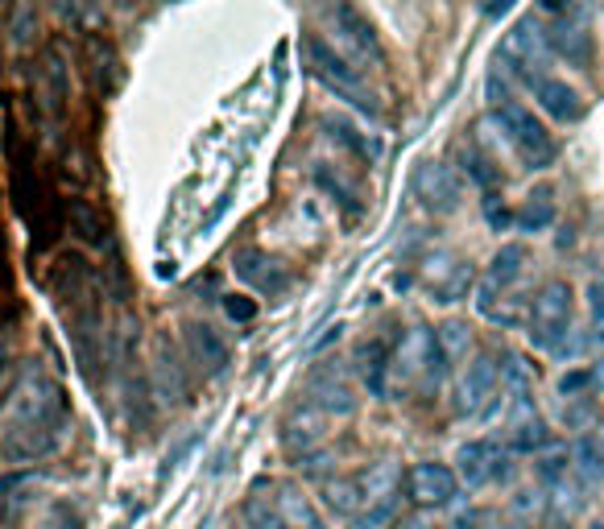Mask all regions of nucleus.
I'll return each instance as SVG.
<instances>
[{
  "mask_svg": "<svg viewBox=\"0 0 604 529\" xmlns=\"http://www.w3.org/2000/svg\"><path fill=\"white\" fill-rule=\"evenodd\" d=\"M67 426H71V409H67V397H63V385L51 381V376H30V385L21 389L18 409H13V430H9V442H4V455H51L67 435Z\"/></svg>",
  "mask_w": 604,
  "mask_h": 529,
  "instance_id": "1",
  "label": "nucleus"
},
{
  "mask_svg": "<svg viewBox=\"0 0 604 529\" xmlns=\"http://www.w3.org/2000/svg\"><path fill=\"white\" fill-rule=\"evenodd\" d=\"M299 54H302V67L311 71V79H320L323 88L332 91L336 100L344 104H353L356 112H365L369 121H381V104H377V95L369 91V83L360 79L356 67H348V58L336 54L320 34H306L299 42Z\"/></svg>",
  "mask_w": 604,
  "mask_h": 529,
  "instance_id": "2",
  "label": "nucleus"
},
{
  "mask_svg": "<svg viewBox=\"0 0 604 529\" xmlns=\"http://www.w3.org/2000/svg\"><path fill=\"white\" fill-rule=\"evenodd\" d=\"M571 285L568 282H547L538 294H534L530 306V323H526V336L538 352L547 356H563L571 339Z\"/></svg>",
  "mask_w": 604,
  "mask_h": 529,
  "instance_id": "3",
  "label": "nucleus"
},
{
  "mask_svg": "<svg viewBox=\"0 0 604 529\" xmlns=\"http://www.w3.org/2000/svg\"><path fill=\"white\" fill-rule=\"evenodd\" d=\"M493 121L505 133V142L514 145L517 158L526 161V170H551L555 161H559V142L547 133V124L534 121L530 108L510 100V104L493 108Z\"/></svg>",
  "mask_w": 604,
  "mask_h": 529,
  "instance_id": "4",
  "label": "nucleus"
},
{
  "mask_svg": "<svg viewBox=\"0 0 604 529\" xmlns=\"http://www.w3.org/2000/svg\"><path fill=\"white\" fill-rule=\"evenodd\" d=\"M360 484V513H356V529H381L390 521L393 513H398V472H393V463H377L369 472H360L356 476Z\"/></svg>",
  "mask_w": 604,
  "mask_h": 529,
  "instance_id": "5",
  "label": "nucleus"
},
{
  "mask_svg": "<svg viewBox=\"0 0 604 529\" xmlns=\"http://www.w3.org/2000/svg\"><path fill=\"white\" fill-rule=\"evenodd\" d=\"M497 393H501L497 360L489 352L477 356V360L460 372V381H456V414H460V418H484V414L501 402Z\"/></svg>",
  "mask_w": 604,
  "mask_h": 529,
  "instance_id": "6",
  "label": "nucleus"
},
{
  "mask_svg": "<svg viewBox=\"0 0 604 529\" xmlns=\"http://www.w3.org/2000/svg\"><path fill=\"white\" fill-rule=\"evenodd\" d=\"M510 476V451L497 439H472L456 451V480L468 488H489Z\"/></svg>",
  "mask_w": 604,
  "mask_h": 529,
  "instance_id": "7",
  "label": "nucleus"
},
{
  "mask_svg": "<svg viewBox=\"0 0 604 529\" xmlns=\"http://www.w3.org/2000/svg\"><path fill=\"white\" fill-rule=\"evenodd\" d=\"M526 261H530V248L526 245H501L497 252H493V261H489V273H484V282H480L477 290V311L484 318L497 311V299L501 302H514L505 299L510 290H514V282L526 273Z\"/></svg>",
  "mask_w": 604,
  "mask_h": 529,
  "instance_id": "8",
  "label": "nucleus"
},
{
  "mask_svg": "<svg viewBox=\"0 0 604 529\" xmlns=\"http://www.w3.org/2000/svg\"><path fill=\"white\" fill-rule=\"evenodd\" d=\"M406 493L410 500L423 505V509H444V505H451L456 493H460L456 468H451V463H435V459L414 463L406 472Z\"/></svg>",
  "mask_w": 604,
  "mask_h": 529,
  "instance_id": "9",
  "label": "nucleus"
},
{
  "mask_svg": "<svg viewBox=\"0 0 604 529\" xmlns=\"http://www.w3.org/2000/svg\"><path fill=\"white\" fill-rule=\"evenodd\" d=\"M410 191L435 215H447L460 207V178L451 175V166H444V161H423L414 170V178H410Z\"/></svg>",
  "mask_w": 604,
  "mask_h": 529,
  "instance_id": "10",
  "label": "nucleus"
},
{
  "mask_svg": "<svg viewBox=\"0 0 604 529\" xmlns=\"http://www.w3.org/2000/svg\"><path fill=\"white\" fill-rule=\"evenodd\" d=\"M551 442V430L538 418L530 393H510V426H505V451H543Z\"/></svg>",
  "mask_w": 604,
  "mask_h": 529,
  "instance_id": "11",
  "label": "nucleus"
},
{
  "mask_svg": "<svg viewBox=\"0 0 604 529\" xmlns=\"http://www.w3.org/2000/svg\"><path fill=\"white\" fill-rule=\"evenodd\" d=\"M547 46H551V54L568 58V67L588 71V67H592V34H588L584 25V9L559 13V21L547 30Z\"/></svg>",
  "mask_w": 604,
  "mask_h": 529,
  "instance_id": "12",
  "label": "nucleus"
},
{
  "mask_svg": "<svg viewBox=\"0 0 604 529\" xmlns=\"http://www.w3.org/2000/svg\"><path fill=\"white\" fill-rule=\"evenodd\" d=\"M526 88L534 91V100H538V108L551 116V121L559 124H575L580 116H584V100H580V91L568 88L563 79H555V75H530L526 79Z\"/></svg>",
  "mask_w": 604,
  "mask_h": 529,
  "instance_id": "13",
  "label": "nucleus"
},
{
  "mask_svg": "<svg viewBox=\"0 0 604 529\" xmlns=\"http://www.w3.org/2000/svg\"><path fill=\"white\" fill-rule=\"evenodd\" d=\"M232 269H236L241 282L253 285V290H261V294H269V299H278V294L290 290V273H286L273 257L257 252V248H241V252L232 257Z\"/></svg>",
  "mask_w": 604,
  "mask_h": 529,
  "instance_id": "14",
  "label": "nucleus"
},
{
  "mask_svg": "<svg viewBox=\"0 0 604 529\" xmlns=\"http://www.w3.org/2000/svg\"><path fill=\"white\" fill-rule=\"evenodd\" d=\"M306 402L315 409H323V414H336V418H348L356 409L353 389L336 372V364H323V369H315L306 376Z\"/></svg>",
  "mask_w": 604,
  "mask_h": 529,
  "instance_id": "15",
  "label": "nucleus"
},
{
  "mask_svg": "<svg viewBox=\"0 0 604 529\" xmlns=\"http://www.w3.org/2000/svg\"><path fill=\"white\" fill-rule=\"evenodd\" d=\"M154 389H158L161 402H170V406H182L191 397V376L182 369L178 352L170 348V339H161L158 352H154Z\"/></svg>",
  "mask_w": 604,
  "mask_h": 529,
  "instance_id": "16",
  "label": "nucleus"
},
{
  "mask_svg": "<svg viewBox=\"0 0 604 529\" xmlns=\"http://www.w3.org/2000/svg\"><path fill=\"white\" fill-rule=\"evenodd\" d=\"M187 352H191V360L208 376H220V372L228 369V344L220 339V331H215L212 323H199V318L187 323Z\"/></svg>",
  "mask_w": 604,
  "mask_h": 529,
  "instance_id": "17",
  "label": "nucleus"
},
{
  "mask_svg": "<svg viewBox=\"0 0 604 529\" xmlns=\"http://www.w3.org/2000/svg\"><path fill=\"white\" fill-rule=\"evenodd\" d=\"M332 21H336V34H339V42H344V46H353L360 58L385 63V50H381V42H377V30L365 18H360L356 9H348V4H336V9H332Z\"/></svg>",
  "mask_w": 604,
  "mask_h": 529,
  "instance_id": "18",
  "label": "nucleus"
},
{
  "mask_svg": "<svg viewBox=\"0 0 604 529\" xmlns=\"http://www.w3.org/2000/svg\"><path fill=\"white\" fill-rule=\"evenodd\" d=\"M63 212H67V228L75 232V240H83V245H104L108 240V220L91 199L71 194V199L63 203Z\"/></svg>",
  "mask_w": 604,
  "mask_h": 529,
  "instance_id": "19",
  "label": "nucleus"
},
{
  "mask_svg": "<svg viewBox=\"0 0 604 529\" xmlns=\"http://www.w3.org/2000/svg\"><path fill=\"white\" fill-rule=\"evenodd\" d=\"M42 63H46V67H42V100H46V112H51V116H63V112H67V95H71L63 46H51Z\"/></svg>",
  "mask_w": 604,
  "mask_h": 529,
  "instance_id": "20",
  "label": "nucleus"
},
{
  "mask_svg": "<svg viewBox=\"0 0 604 529\" xmlns=\"http://www.w3.org/2000/svg\"><path fill=\"white\" fill-rule=\"evenodd\" d=\"M360 376H365V385L373 397H385V385H390V364H393V352L385 339H369L365 348H360Z\"/></svg>",
  "mask_w": 604,
  "mask_h": 529,
  "instance_id": "21",
  "label": "nucleus"
},
{
  "mask_svg": "<svg viewBox=\"0 0 604 529\" xmlns=\"http://www.w3.org/2000/svg\"><path fill=\"white\" fill-rule=\"evenodd\" d=\"M472 285V269L463 261H447L444 269H430V294L435 302H460Z\"/></svg>",
  "mask_w": 604,
  "mask_h": 529,
  "instance_id": "22",
  "label": "nucleus"
},
{
  "mask_svg": "<svg viewBox=\"0 0 604 529\" xmlns=\"http://www.w3.org/2000/svg\"><path fill=\"white\" fill-rule=\"evenodd\" d=\"M555 224V194L551 191H534L526 194V203L514 212L517 232H547Z\"/></svg>",
  "mask_w": 604,
  "mask_h": 529,
  "instance_id": "23",
  "label": "nucleus"
},
{
  "mask_svg": "<svg viewBox=\"0 0 604 529\" xmlns=\"http://www.w3.org/2000/svg\"><path fill=\"white\" fill-rule=\"evenodd\" d=\"M245 521H249V529H290L278 496H266V493H253L249 500H245Z\"/></svg>",
  "mask_w": 604,
  "mask_h": 529,
  "instance_id": "24",
  "label": "nucleus"
},
{
  "mask_svg": "<svg viewBox=\"0 0 604 529\" xmlns=\"http://www.w3.org/2000/svg\"><path fill=\"white\" fill-rule=\"evenodd\" d=\"M463 175L472 178V182H477L484 194H497V187L505 182V178H501V170L493 166V158H484L480 149H463Z\"/></svg>",
  "mask_w": 604,
  "mask_h": 529,
  "instance_id": "25",
  "label": "nucleus"
},
{
  "mask_svg": "<svg viewBox=\"0 0 604 529\" xmlns=\"http://www.w3.org/2000/svg\"><path fill=\"white\" fill-rule=\"evenodd\" d=\"M575 459H580V476L584 484H604V455L596 451V442L584 439L575 447Z\"/></svg>",
  "mask_w": 604,
  "mask_h": 529,
  "instance_id": "26",
  "label": "nucleus"
},
{
  "mask_svg": "<svg viewBox=\"0 0 604 529\" xmlns=\"http://www.w3.org/2000/svg\"><path fill=\"white\" fill-rule=\"evenodd\" d=\"M468 344H472V336H468V327H463V323H447L444 331H439V348H444L447 364H456V360L468 352Z\"/></svg>",
  "mask_w": 604,
  "mask_h": 529,
  "instance_id": "27",
  "label": "nucleus"
},
{
  "mask_svg": "<svg viewBox=\"0 0 604 529\" xmlns=\"http://www.w3.org/2000/svg\"><path fill=\"white\" fill-rule=\"evenodd\" d=\"M327 128H332V137H339V142L348 145V149H356L360 158L373 161L377 154H381V149H377V142H360V137H356V128L348 121H327Z\"/></svg>",
  "mask_w": 604,
  "mask_h": 529,
  "instance_id": "28",
  "label": "nucleus"
},
{
  "mask_svg": "<svg viewBox=\"0 0 604 529\" xmlns=\"http://www.w3.org/2000/svg\"><path fill=\"white\" fill-rule=\"evenodd\" d=\"M588 318H592V331L604 344V282L588 285Z\"/></svg>",
  "mask_w": 604,
  "mask_h": 529,
  "instance_id": "29",
  "label": "nucleus"
},
{
  "mask_svg": "<svg viewBox=\"0 0 604 529\" xmlns=\"http://www.w3.org/2000/svg\"><path fill=\"white\" fill-rule=\"evenodd\" d=\"M224 315L232 323H253L257 318V302L245 299V294H224Z\"/></svg>",
  "mask_w": 604,
  "mask_h": 529,
  "instance_id": "30",
  "label": "nucleus"
},
{
  "mask_svg": "<svg viewBox=\"0 0 604 529\" xmlns=\"http://www.w3.org/2000/svg\"><path fill=\"white\" fill-rule=\"evenodd\" d=\"M584 389H596L592 369H575V372H568V376H559V397H580Z\"/></svg>",
  "mask_w": 604,
  "mask_h": 529,
  "instance_id": "31",
  "label": "nucleus"
},
{
  "mask_svg": "<svg viewBox=\"0 0 604 529\" xmlns=\"http://www.w3.org/2000/svg\"><path fill=\"white\" fill-rule=\"evenodd\" d=\"M484 220H489V228H493V232L514 228V212L497 207V194H489V199H484Z\"/></svg>",
  "mask_w": 604,
  "mask_h": 529,
  "instance_id": "32",
  "label": "nucleus"
},
{
  "mask_svg": "<svg viewBox=\"0 0 604 529\" xmlns=\"http://www.w3.org/2000/svg\"><path fill=\"white\" fill-rule=\"evenodd\" d=\"M4 369H9V348L0 344V381H4Z\"/></svg>",
  "mask_w": 604,
  "mask_h": 529,
  "instance_id": "33",
  "label": "nucleus"
}]
</instances>
